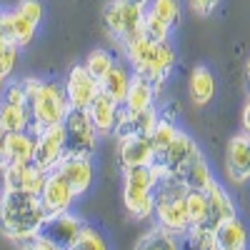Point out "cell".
<instances>
[{"instance_id": "cell-22", "label": "cell", "mask_w": 250, "mask_h": 250, "mask_svg": "<svg viewBox=\"0 0 250 250\" xmlns=\"http://www.w3.org/2000/svg\"><path fill=\"white\" fill-rule=\"evenodd\" d=\"M213 240H215V250H245L248 230H245L243 220H238V215H235V218L225 220L215 228Z\"/></svg>"}, {"instance_id": "cell-3", "label": "cell", "mask_w": 250, "mask_h": 250, "mask_svg": "<svg viewBox=\"0 0 250 250\" xmlns=\"http://www.w3.org/2000/svg\"><path fill=\"white\" fill-rule=\"evenodd\" d=\"M123 55L128 60V65L133 75H140L145 80H150L153 85L160 90L165 78H168L175 68V50L170 45V40L163 43H153L148 38H135L133 43L123 48Z\"/></svg>"}, {"instance_id": "cell-26", "label": "cell", "mask_w": 250, "mask_h": 250, "mask_svg": "<svg viewBox=\"0 0 250 250\" xmlns=\"http://www.w3.org/2000/svg\"><path fill=\"white\" fill-rule=\"evenodd\" d=\"M135 250H180V240L178 235L153 225L150 230H145L140 235V240L135 243Z\"/></svg>"}, {"instance_id": "cell-35", "label": "cell", "mask_w": 250, "mask_h": 250, "mask_svg": "<svg viewBox=\"0 0 250 250\" xmlns=\"http://www.w3.org/2000/svg\"><path fill=\"white\" fill-rule=\"evenodd\" d=\"M70 250H108V243H105V238H103L98 230H93V228H83V233H80V238L73 243V248Z\"/></svg>"}, {"instance_id": "cell-44", "label": "cell", "mask_w": 250, "mask_h": 250, "mask_svg": "<svg viewBox=\"0 0 250 250\" xmlns=\"http://www.w3.org/2000/svg\"><path fill=\"white\" fill-rule=\"evenodd\" d=\"M5 83H8V78L0 73V95H3V90H5Z\"/></svg>"}, {"instance_id": "cell-33", "label": "cell", "mask_w": 250, "mask_h": 250, "mask_svg": "<svg viewBox=\"0 0 250 250\" xmlns=\"http://www.w3.org/2000/svg\"><path fill=\"white\" fill-rule=\"evenodd\" d=\"M45 178H48L45 170H40L38 165L28 163V165H23V173H20V190L40 195V190H43V185H45Z\"/></svg>"}, {"instance_id": "cell-6", "label": "cell", "mask_w": 250, "mask_h": 250, "mask_svg": "<svg viewBox=\"0 0 250 250\" xmlns=\"http://www.w3.org/2000/svg\"><path fill=\"white\" fill-rule=\"evenodd\" d=\"M143 18H145V8L125 3V0H110V3L103 8V23H105V30L120 45V50L128 43H133L135 38H140Z\"/></svg>"}, {"instance_id": "cell-32", "label": "cell", "mask_w": 250, "mask_h": 250, "mask_svg": "<svg viewBox=\"0 0 250 250\" xmlns=\"http://www.w3.org/2000/svg\"><path fill=\"white\" fill-rule=\"evenodd\" d=\"M188 218H190V228H203L208 218V195L205 190H188Z\"/></svg>"}, {"instance_id": "cell-29", "label": "cell", "mask_w": 250, "mask_h": 250, "mask_svg": "<svg viewBox=\"0 0 250 250\" xmlns=\"http://www.w3.org/2000/svg\"><path fill=\"white\" fill-rule=\"evenodd\" d=\"M145 10H148L150 15H155L158 20H163L170 30H175L180 25V18H183L180 0H150Z\"/></svg>"}, {"instance_id": "cell-9", "label": "cell", "mask_w": 250, "mask_h": 250, "mask_svg": "<svg viewBox=\"0 0 250 250\" xmlns=\"http://www.w3.org/2000/svg\"><path fill=\"white\" fill-rule=\"evenodd\" d=\"M83 228H85V225H83V220L68 210V213L48 215L45 223H43V228H40L38 238L45 240L48 245H53L55 250H70L73 243L80 238Z\"/></svg>"}, {"instance_id": "cell-5", "label": "cell", "mask_w": 250, "mask_h": 250, "mask_svg": "<svg viewBox=\"0 0 250 250\" xmlns=\"http://www.w3.org/2000/svg\"><path fill=\"white\" fill-rule=\"evenodd\" d=\"M155 173L150 165L123 170V205L135 220H148L153 215V190H155Z\"/></svg>"}, {"instance_id": "cell-11", "label": "cell", "mask_w": 250, "mask_h": 250, "mask_svg": "<svg viewBox=\"0 0 250 250\" xmlns=\"http://www.w3.org/2000/svg\"><path fill=\"white\" fill-rule=\"evenodd\" d=\"M65 158V143H62V125H53V128L43 130L35 135V153H33V165L40 170H55L58 163Z\"/></svg>"}, {"instance_id": "cell-12", "label": "cell", "mask_w": 250, "mask_h": 250, "mask_svg": "<svg viewBox=\"0 0 250 250\" xmlns=\"http://www.w3.org/2000/svg\"><path fill=\"white\" fill-rule=\"evenodd\" d=\"M62 178L70 183V188L75 190V195L80 198L83 193H88L95 180V168H93V158H80V155H65L58 168H55Z\"/></svg>"}, {"instance_id": "cell-25", "label": "cell", "mask_w": 250, "mask_h": 250, "mask_svg": "<svg viewBox=\"0 0 250 250\" xmlns=\"http://www.w3.org/2000/svg\"><path fill=\"white\" fill-rule=\"evenodd\" d=\"M35 153V135L28 130H15L8 133V163L15 165H28L33 163Z\"/></svg>"}, {"instance_id": "cell-15", "label": "cell", "mask_w": 250, "mask_h": 250, "mask_svg": "<svg viewBox=\"0 0 250 250\" xmlns=\"http://www.w3.org/2000/svg\"><path fill=\"white\" fill-rule=\"evenodd\" d=\"M93 128L100 138H108L115 133V125H118V115H120V103H115L113 98H108L105 93H98L93 98V103L85 108Z\"/></svg>"}, {"instance_id": "cell-1", "label": "cell", "mask_w": 250, "mask_h": 250, "mask_svg": "<svg viewBox=\"0 0 250 250\" xmlns=\"http://www.w3.org/2000/svg\"><path fill=\"white\" fill-rule=\"evenodd\" d=\"M48 213L40 195L25 190H10L3 193V210H0V233L13 243H30L38 238Z\"/></svg>"}, {"instance_id": "cell-30", "label": "cell", "mask_w": 250, "mask_h": 250, "mask_svg": "<svg viewBox=\"0 0 250 250\" xmlns=\"http://www.w3.org/2000/svg\"><path fill=\"white\" fill-rule=\"evenodd\" d=\"M178 240L180 250H215L213 230H205V228H188Z\"/></svg>"}, {"instance_id": "cell-18", "label": "cell", "mask_w": 250, "mask_h": 250, "mask_svg": "<svg viewBox=\"0 0 250 250\" xmlns=\"http://www.w3.org/2000/svg\"><path fill=\"white\" fill-rule=\"evenodd\" d=\"M175 178L183 183L185 190H205V188L215 180L213 173H210V165H208V160L200 155V150L180 165Z\"/></svg>"}, {"instance_id": "cell-40", "label": "cell", "mask_w": 250, "mask_h": 250, "mask_svg": "<svg viewBox=\"0 0 250 250\" xmlns=\"http://www.w3.org/2000/svg\"><path fill=\"white\" fill-rule=\"evenodd\" d=\"M25 250H55V248L48 245L45 240H40V238H33L30 243H25Z\"/></svg>"}, {"instance_id": "cell-39", "label": "cell", "mask_w": 250, "mask_h": 250, "mask_svg": "<svg viewBox=\"0 0 250 250\" xmlns=\"http://www.w3.org/2000/svg\"><path fill=\"white\" fill-rule=\"evenodd\" d=\"M8 165V130L0 128V170Z\"/></svg>"}, {"instance_id": "cell-42", "label": "cell", "mask_w": 250, "mask_h": 250, "mask_svg": "<svg viewBox=\"0 0 250 250\" xmlns=\"http://www.w3.org/2000/svg\"><path fill=\"white\" fill-rule=\"evenodd\" d=\"M125 3H133V5H140V8H148L150 0H125Z\"/></svg>"}, {"instance_id": "cell-2", "label": "cell", "mask_w": 250, "mask_h": 250, "mask_svg": "<svg viewBox=\"0 0 250 250\" xmlns=\"http://www.w3.org/2000/svg\"><path fill=\"white\" fill-rule=\"evenodd\" d=\"M23 85L28 95V133L40 135L53 125H60L70 110L62 85L40 78H25Z\"/></svg>"}, {"instance_id": "cell-28", "label": "cell", "mask_w": 250, "mask_h": 250, "mask_svg": "<svg viewBox=\"0 0 250 250\" xmlns=\"http://www.w3.org/2000/svg\"><path fill=\"white\" fill-rule=\"evenodd\" d=\"M0 128L15 133V130H28V108L25 105H10L0 100Z\"/></svg>"}, {"instance_id": "cell-21", "label": "cell", "mask_w": 250, "mask_h": 250, "mask_svg": "<svg viewBox=\"0 0 250 250\" xmlns=\"http://www.w3.org/2000/svg\"><path fill=\"white\" fill-rule=\"evenodd\" d=\"M195 153H198V143H195L190 135H188V133L178 130L175 138H173V143H170V148L165 150V155H163V160H160L158 165H160L165 173L175 175L180 165H183L188 158H190V155H195Z\"/></svg>"}, {"instance_id": "cell-14", "label": "cell", "mask_w": 250, "mask_h": 250, "mask_svg": "<svg viewBox=\"0 0 250 250\" xmlns=\"http://www.w3.org/2000/svg\"><path fill=\"white\" fill-rule=\"evenodd\" d=\"M225 173L233 183L250 180V135H235L225 150Z\"/></svg>"}, {"instance_id": "cell-4", "label": "cell", "mask_w": 250, "mask_h": 250, "mask_svg": "<svg viewBox=\"0 0 250 250\" xmlns=\"http://www.w3.org/2000/svg\"><path fill=\"white\" fill-rule=\"evenodd\" d=\"M188 190L175 175H163L155 183L153 190V220L158 228L168 230L173 235H183L190 228V218H188Z\"/></svg>"}, {"instance_id": "cell-20", "label": "cell", "mask_w": 250, "mask_h": 250, "mask_svg": "<svg viewBox=\"0 0 250 250\" xmlns=\"http://www.w3.org/2000/svg\"><path fill=\"white\" fill-rule=\"evenodd\" d=\"M130 80H133L130 65H128V62L115 60V65L100 78V93H105L108 98H113L115 103L123 105L125 95H128V88H130Z\"/></svg>"}, {"instance_id": "cell-8", "label": "cell", "mask_w": 250, "mask_h": 250, "mask_svg": "<svg viewBox=\"0 0 250 250\" xmlns=\"http://www.w3.org/2000/svg\"><path fill=\"white\" fill-rule=\"evenodd\" d=\"M62 93H65L70 110H85L93 103V98L100 93V83L98 78L88 73V68L83 62H78V65L68 70L65 80H62Z\"/></svg>"}, {"instance_id": "cell-46", "label": "cell", "mask_w": 250, "mask_h": 250, "mask_svg": "<svg viewBox=\"0 0 250 250\" xmlns=\"http://www.w3.org/2000/svg\"><path fill=\"white\" fill-rule=\"evenodd\" d=\"M0 210H3V188H0Z\"/></svg>"}, {"instance_id": "cell-31", "label": "cell", "mask_w": 250, "mask_h": 250, "mask_svg": "<svg viewBox=\"0 0 250 250\" xmlns=\"http://www.w3.org/2000/svg\"><path fill=\"white\" fill-rule=\"evenodd\" d=\"M115 60H118V58H115L110 50L98 48V50H90V53H88V58H85V62H83V65H85L88 73H90L93 78H98V83H100V78L115 65Z\"/></svg>"}, {"instance_id": "cell-41", "label": "cell", "mask_w": 250, "mask_h": 250, "mask_svg": "<svg viewBox=\"0 0 250 250\" xmlns=\"http://www.w3.org/2000/svg\"><path fill=\"white\" fill-rule=\"evenodd\" d=\"M243 133L250 135V100L245 103V108H243Z\"/></svg>"}, {"instance_id": "cell-37", "label": "cell", "mask_w": 250, "mask_h": 250, "mask_svg": "<svg viewBox=\"0 0 250 250\" xmlns=\"http://www.w3.org/2000/svg\"><path fill=\"white\" fill-rule=\"evenodd\" d=\"M18 48L15 45H5L3 50H0V73H3L5 78H10L13 75V70H15V62H18Z\"/></svg>"}, {"instance_id": "cell-38", "label": "cell", "mask_w": 250, "mask_h": 250, "mask_svg": "<svg viewBox=\"0 0 250 250\" xmlns=\"http://www.w3.org/2000/svg\"><path fill=\"white\" fill-rule=\"evenodd\" d=\"M190 3V8L198 13V15H210V13H215L218 10V5H220V0H188Z\"/></svg>"}, {"instance_id": "cell-13", "label": "cell", "mask_w": 250, "mask_h": 250, "mask_svg": "<svg viewBox=\"0 0 250 250\" xmlns=\"http://www.w3.org/2000/svg\"><path fill=\"white\" fill-rule=\"evenodd\" d=\"M160 120V113L155 108H145V110H125L120 105L118 125H115V140L118 138H128V135H150L153 128Z\"/></svg>"}, {"instance_id": "cell-34", "label": "cell", "mask_w": 250, "mask_h": 250, "mask_svg": "<svg viewBox=\"0 0 250 250\" xmlns=\"http://www.w3.org/2000/svg\"><path fill=\"white\" fill-rule=\"evenodd\" d=\"M143 38L153 40V43H163V40H170V28L163 23V20H158L155 15H150L148 10H145V18H143Z\"/></svg>"}, {"instance_id": "cell-43", "label": "cell", "mask_w": 250, "mask_h": 250, "mask_svg": "<svg viewBox=\"0 0 250 250\" xmlns=\"http://www.w3.org/2000/svg\"><path fill=\"white\" fill-rule=\"evenodd\" d=\"M5 45H10L8 40H5V33H3V28H0V50H3Z\"/></svg>"}, {"instance_id": "cell-23", "label": "cell", "mask_w": 250, "mask_h": 250, "mask_svg": "<svg viewBox=\"0 0 250 250\" xmlns=\"http://www.w3.org/2000/svg\"><path fill=\"white\" fill-rule=\"evenodd\" d=\"M155 95H158V88L153 85L150 80H145V78H140V75H133L130 88H128V95H125V100H123V108H125V110L155 108Z\"/></svg>"}, {"instance_id": "cell-19", "label": "cell", "mask_w": 250, "mask_h": 250, "mask_svg": "<svg viewBox=\"0 0 250 250\" xmlns=\"http://www.w3.org/2000/svg\"><path fill=\"white\" fill-rule=\"evenodd\" d=\"M0 28H3V33H5V40L10 45H15L18 50L28 48L33 43V38H35V30H38V25H33L30 20L23 18L15 8L3 13V23H0Z\"/></svg>"}, {"instance_id": "cell-17", "label": "cell", "mask_w": 250, "mask_h": 250, "mask_svg": "<svg viewBox=\"0 0 250 250\" xmlns=\"http://www.w3.org/2000/svg\"><path fill=\"white\" fill-rule=\"evenodd\" d=\"M118 163L120 168H138V165L153 163V145L150 135H128L118 138Z\"/></svg>"}, {"instance_id": "cell-45", "label": "cell", "mask_w": 250, "mask_h": 250, "mask_svg": "<svg viewBox=\"0 0 250 250\" xmlns=\"http://www.w3.org/2000/svg\"><path fill=\"white\" fill-rule=\"evenodd\" d=\"M245 83H248V88H250V60H248V65H245Z\"/></svg>"}, {"instance_id": "cell-10", "label": "cell", "mask_w": 250, "mask_h": 250, "mask_svg": "<svg viewBox=\"0 0 250 250\" xmlns=\"http://www.w3.org/2000/svg\"><path fill=\"white\" fill-rule=\"evenodd\" d=\"M75 190L70 188V183L62 178L58 170H50L45 178V185L40 190V203H43L48 215H58V213H68L75 205Z\"/></svg>"}, {"instance_id": "cell-27", "label": "cell", "mask_w": 250, "mask_h": 250, "mask_svg": "<svg viewBox=\"0 0 250 250\" xmlns=\"http://www.w3.org/2000/svg\"><path fill=\"white\" fill-rule=\"evenodd\" d=\"M175 133H178V128H175V123H173V120H165V118L158 120V125H155L153 133H150L153 163H160V160H163V155H165V150L170 148V143H173Z\"/></svg>"}, {"instance_id": "cell-7", "label": "cell", "mask_w": 250, "mask_h": 250, "mask_svg": "<svg viewBox=\"0 0 250 250\" xmlns=\"http://www.w3.org/2000/svg\"><path fill=\"white\" fill-rule=\"evenodd\" d=\"M62 143H65V155H80V158H93L98 148V133L85 110H68L62 118Z\"/></svg>"}, {"instance_id": "cell-47", "label": "cell", "mask_w": 250, "mask_h": 250, "mask_svg": "<svg viewBox=\"0 0 250 250\" xmlns=\"http://www.w3.org/2000/svg\"><path fill=\"white\" fill-rule=\"evenodd\" d=\"M0 23H3V13H0Z\"/></svg>"}, {"instance_id": "cell-36", "label": "cell", "mask_w": 250, "mask_h": 250, "mask_svg": "<svg viewBox=\"0 0 250 250\" xmlns=\"http://www.w3.org/2000/svg\"><path fill=\"white\" fill-rule=\"evenodd\" d=\"M15 10L23 15V18H28L33 25H40V23H43V15H45L43 0H18Z\"/></svg>"}, {"instance_id": "cell-24", "label": "cell", "mask_w": 250, "mask_h": 250, "mask_svg": "<svg viewBox=\"0 0 250 250\" xmlns=\"http://www.w3.org/2000/svg\"><path fill=\"white\" fill-rule=\"evenodd\" d=\"M188 90H190V100L195 103L198 108L208 105V103L213 100V95H215V78H213V73L208 68H203V65L193 68L190 80H188Z\"/></svg>"}, {"instance_id": "cell-16", "label": "cell", "mask_w": 250, "mask_h": 250, "mask_svg": "<svg viewBox=\"0 0 250 250\" xmlns=\"http://www.w3.org/2000/svg\"><path fill=\"white\" fill-rule=\"evenodd\" d=\"M205 195H208V218H205V223H203L205 230H215L220 223L235 218V203H233V198L220 188L218 180H213L210 185L205 188Z\"/></svg>"}]
</instances>
